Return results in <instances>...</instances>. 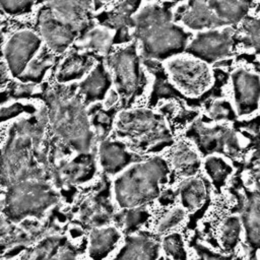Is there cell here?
<instances>
[{
  "label": "cell",
  "mask_w": 260,
  "mask_h": 260,
  "mask_svg": "<svg viewBox=\"0 0 260 260\" xmlns=\"http://www.w3.org/2000/svg\"><path fill=\"white\" fill-rule=\"evenodd\" d=\"M34 0H0V7L8 13H21L26 11Z\"/></svg>",
  "instance_id": "8d00e7d4"
},
{
  "label": "cell",
  "mask_w": 260,
  "mask_h": 260,
  "mask_svg": "<svg viewBox=\"0 0 260 260\" xmlns=\"http://www.w3.org/2000/svg\"><path fill=\"white\" fill-rule=\"evenodd\" d=\"M46 102L56 135L78 153L89 151L94 134L81 96L74 91L57 89L47 93Z\"/></svg>",
  "instance_id": "3957f363"
},
{
  "label": "cell",
  "mask_w": 260,
  "mask_h": 260,
  "mask_svg": "<svg viewBox=\"0 0 260 260\" xmlns=\"http://www.w3.org/2000/svg\"><path fill=\"white\" fill-rule=\"evenodd\" d=\"M114 29L105 25L93 27L86 31L77 43L80 48L90 49L100 54H109L112 45L114 44Z\"/></svg>",
  "instance_id": "4316f807"
},
{
  "label": "cell",
  "mask_w": 260,
  "mask_h": 260,
  "mask_svg": "<svg viewBox=\"0 0 260 260\" xmlns=\"http://www.w3.org/2000/svg\"><path fill=\"white\" fill-rule=\"evenodd\" d=\"M143 159L135 151L128 150L126 142L118 139H103L99 146V162L105 173L118 175L131 164Z\"/></svg>",
  "instance_id": "5bb4252c"
},
{
  "label": "cell",
  "mask_w": 260,
  "mask_h": 260,
  "mask_svg": "<svg viewBox=\"0 0 260 260\" xmlns=\"http://www.w3.org/2000/svg\"><path fill=\"white\" fill-rule=\"evenodd\" d=\"M144 65L155 76V81L153 84L149 104L155 105L156 102L160 99H177L182 101L185 100V95L181 93L179 89L175 87V85L170 83L166 71L160 66V64H158L157 60L144 59Z\"/></svg>",
  "instance_id": "cb8c5ba5"
},
{
  "label": "cell",
  "mask_w": 260,
  "mask_h": 260,
  "mask_svg": "<svg viewBox=\"0 0 260 260\" xmlns=\"http://www.w3.org/2000/svg\"><path fill=\"white\" fill-rule=\"evenodd\" d=\"M22 120L9 130L0 152V183L6 187L21 180L38 177L32 151L41 140V123Z\"/></svg>",
  "instance_id": "5b68a950"
},
{
  "label": "cell",
  "mask_w": 260,
  "mask_h": 260,
  "mask_svg": "<svg viewBox=\"0 0 260 260\" xmlns=\"http://www.w3.org/2000/svg\"><path fill=\"white\" fill-rule=\"evenodd\" d=\"M165 68L174 85L185 94L208 98L205 93L212 84L213 75L206 62L189 56L172 57Z\"/></svg>",
  "instance_id": "ba28073f"
},
{
  "label": "cell",
  "mask_w": 260,
  "mask_h": 260,
  "mask_svg": "<svg viewBox=\"0 0 260 260\" xmlns=\"http://www.w3.org/2000/svg\"><path fill=\"white\" fill-rule=\"evenodd\" d=\"M121 233L116 226L92 228L88 237V254L92 259L106 258L117 246Z\"/></svg>",
  "instance_id": "44dd1931"
},
{
  "label": "cell",
  "mask_w": 260,
  "mask_h": 260,
  "mask_svg": "<svg viewBox=\"0 0 260 260\" xmlns=\"http://www.w3.org/2000/svg\"><path fill=\"white\" fill-rule=\"evenodd\" d=\"M113 83L112 75L103 63H99L78 84L79 95L85 105L103 101L107 98Z\"/></svg>",
  "instance_id": "ac0fdd59"
},
{
  "label": "cell",
  "mask_w": 260,
  "mask_h": 260,
  "mask_svg": "<svg viewBox=\"0 0 260 260\" xmlns=\"http://www.w3.org/2000/svg\"><path fill=\"white\" fill-rule=\"evenodd\" d=\"M186 216V210L183 207L176 206L170 210H168L159 219L157 223V232L165 233L168 232L177 225H179Z\"/></svg>",
  "instance_id": "d590c367"
},
{
  "label": "cell",
  "mask_w": 260,
  "mask_h": 260,
  "mask_svg": "<svg viewBox=\"0 0 260 260\" xmlns=\"http://www.w3.org/2000/svg\"><path fill=\"white\" fill-rule=\"evenodd\" d=\"M9 75L10 73L6 64L3 62H0V87L4 86L8 82Z\"/></svg>",
  "instance_id": "ab89813d"
},
{
  "label": "cell",
  "mask_w": 260,
  "mask_h": 260,
  "mask_svg": "<svg viewBox=\"0 0 260 260\" xmlns=\"http://www.w3.org/2000/svg\"><path fill=\"white\" fill-rule=\"evenodd\" d=\"M241 22L239 34H236V42L254 49L260 56V18L246 16Z\"/></svg>",
  "instance_id": "4dcf8cb0"
},
{
  "label": "cell",
  "mask_w": 260,
  "mask_h": 260,
  "mask_svg": "<svg viewBox=\"0 0 260 260\" xmlns=\"http://www.w3.org/2000/svg\"><path fill=\"white\" fill-rule=\"evenodd\" d=\"M208 117L216 122L234 121L236 119V110L225 99H217L206 108Z\"/></svg>",
  "instance_id": "e575fe53"
},
{
  "label": "cell",
  "mask_w": 260,
  "mask_h": 260,
  "mask_svg": "<svg viewBox=\"0 0 260 260\" xmlns=\"http://www.w3.org/2000/svg\"><path fill=\"white\" fill-rule=\"evenodd\" d=\"M240 218L249 250L251 252L260 250V191H247Z\"/></svg>",
  "instance_id": "e0dca14e"
},
{
  "label": "cell",
  "mask_w": 260,
  "mask_h": 260,
  "mask_svg": "<svg viewBox=\"0 0 260 260\" xmlns=\"http://www.w3.org/2000/svg\"><path fill=\"white\" fill-rule=\"evenodd\" d=\"M194 249L198 256L203 259H224V258H233V255H225L219 252H213L210 249L206 248L201 244H195Z\"/></svg>",
  "instance_id": "f35d334b"
},
{
  "label": "cell",
  "mask_w": 260,
  "mask_h": 260,
  "mask_svg": "<svg viewBox=\"0 0 260 260\" xmlns=\"http://www.w3.org/2000/svg\"><path fill=\"white\" fill-rule=\"evenodd\" d=\"M96 170L94 155L87 152H79V154L70 162L66 164L61 170V176L64 181L69 183H83L90 180Z\"/></svg>",
  "instance_id": "d4e9b609"
},
{
  "label": "cell",
  "mask_w": 260,
  "mask_h": 260,
  "mask_svg": "<svg viewBox=\"0 0 260 260\" xmlns=\"http://www.w3.org/2000/svg\"><path fill=\"white\" fill-rule=\"evenodd\" d=\"M54 62V58L51 53L44 51L41 55L35 56L28 63L23 73L18 77L22 82H40L47 69H49Z\"/></svg>",
  "instance_id": "1f68e13d"
},
{
  "label": "cell",
  "mask_w": 260,
  "mask_h": 260,
  "mask_svg": "<svg viewBox=\"0 0 260 260\" xmlns=\"http://www.w3.org/2000/svg\"><path fill=\"white\" fill-rule=\"evenodd\" d=\"M107 65L112 72L115 90L123 104L129 106L142 94L147 82L141 68L136 43L111 53L107 58Z\"/></svg>",
  "instance_id": "52a82bcc"
},
{
  "label": "cell",
  "mask_w": 260,
  "mask_h": 260,
  "mask_svg": "<svg viewBox=\"0 0 260 260\" xmlns=\"http://www.w3.org/2000/svg\"><path fill=\"white\" fill-rule=\"evenodd\" d=\"M203 168L217 192L224 186L226 179L233 173V167L223 157L216 154L206 155Z\"/></svg>",
  "instance_id": "f1b7e54d"
},
{
  "label": "cell",
  "mask_w": 260,
  "mask_h": 260,
  "mask_svg": "<svg viewBox=\"0 0 260 260\" xmlns=\"http://www.w3.org/2000/svg\"><path fill=\"white\" fill-rule=\"evenodd\" d=\"M242 230L241 218L238 215L228 216L219 229V241L225 253L233 252L240 242Z\"/></svg>",
  "instance_id": "f546056e"
},
{
  "label": "cell",
  "mask_w": 260,
  "mask_h": 260,
  "mask_svg": "<svg viewBox=\"0 0 260 260\" xmlns=\"http://www.w3.org/2000/svg\"><path fill=\"white\" fill-rule=\"evenodd\" d=\"M42 40L34 31L23 29L13 34L6 42L3 55L10 75L19 77L41 48Z\"/></svg>",
  "instance_id": "8fae6325"
},
{
  "label": "cell",
  "mask_w": 260,
  "mask_h": 260,
  "mask_svg": "<svg viewBox=\"0 0 260 260\" xmlns=\"http://www.w3.org/2000/svg\"><path fill=\"white\" fill-rule=\"evenodd\" d=\"M253 181H254L256 190L260 191V169H258L257 172H255V174L253 175Z\"/></svg>",
  "instance_id": "60d3db41"
},
{
  "label": "cell",
  "mask_w": 260,
  "mask_h": 260,
  "mask_svg": "<svg viewBox=\"0 0 260 260\" xmlns=\"http://www.w3.org/2000/svg\"><path fill=\"white\" fill-rule=\"evenodd\" d=\"M93 59L83 53H73L60 64L56 78L59 82L66 83L84 77L93 67Z\"/></svg>",
  "instance_id": "603a6c76"
},
{
  "label": "cell",
  "mask_w": 260,
  "mask_h": 260,
  "mask_svg": "<svg viewBox=\"0 0 260 260\" xmlns=\"http://www.w3.org/2000/svg\"><path fill=\"white\" fill-rule=\"evenodd\" d=\"M39 23L43 40L50 50L56 53L64 52L71 45L78 32L71 26L55 18L49 9L41 12Z\"/></svg>",
  "instance_id": "2e32d148"
},
{
  "label": "cell",
  "mask_w": 260,
  "mask_h": 260,
  "mask_svg": "<svg viewBox=\"0 0 260 260\" xmlns=\"http://www.w3.org/2000/svg\"><path fill=\"white\" fill-rule=\"evenodd\" d=\"M101 1H105V2H107V1H112V0H101Z\"/></svg>",
  "instance_id": "b9f144b4"
},
{
  "label": "cell",
  "mask_w": 260,
  "mask_h": 260,
  "mask_svg": "<svg viewBox=\"0 0 260 260\" xmlns=\"http://www.w3.org/2000/svg\"><path fill=\"white\" fill-rule=\"evenodd\" d=\"M164 252L173 259H187V251L184 245L183 236L180 233H171L161 240Z\"/></svg>",
  "instance_id": "836d02e7"
},
{
  "label": "cell",
  "mask_w": 260,
  "mask_h": 260,
  "mask_svg": "<svg viewBox=\"0 0 260 260\" xmlns=\"http://www.w3.org/2000/svg\"><path fill=\"white\" fill-rule=\"evenodd\" d=\"M160 245L156 238L147 232L127 235L125 244L116 255L117 259H156Z\"/></svg>",
  "instance_id": "d6986e66"
},
{
  "label": "cell",
  "mask_w": 260,
  "mask_h": 260,
  "mask_svg": "<svg viewBox=\"0 0 260 260\" xmlns=\"http://www.w3.org/2000/svg\"><path fill=\"white\" fill-rule=\"evenodd\" d=\"M176 193L179 194L182 207L185 210L195 211L207 199V183L202 178L191 176L180 184Z\"/></svg>",
  "instance_id": "7402d4cb"
},
{
  "label": "cell",
  "mask_w": 260,
  "mask_h": 260,
  "mask_svg": "<svg viewBox=\"0 0 260 260\" xmlns=\"http://www.w3.org/2000/svg\"><path fill=\"white\" fill-rule=\"evenodd\" d=\"M170 168L160 155L138 160L118 174L113 182V193L120 208L146 205L158 198L168 183Z\"/></svg>",
  "instance_id": "7a4b0ae2"
},
{
  "label": "cell",
  "mask_w": 260,
  "mask_h": 260,
  "mask_svg": "<svg viewBox=\"0 0 260 260\" xmlns=\"http://www.w3.org/2000/svg\"><path fill=\"white\" fill-rule=\"evenodd\" d=\"M231 79L236 113L239 116L255 113L260 106V75L238 67L232 72Z\"/></svg>",
  "instance_id": "7c38bea8"
},
{
  "label": "cell",
  "mask_w": 260,
  "mask_h": 260,
  "mask_svg": "<svg viewBox=\"0 0 260 260\" xmlns=\"http://www.w3.org/2000/svg\"><path fill=\"white\" fill-rule=\"evenodd\" d=\"M57 201V192L49 183L39 177L29 178L7 187L4 211L18 222L26 217H41Z\"/></svg>",
  "instance_id": "8992f818"
},
{
  "label": "cell",
  "mask_w": 260,
  "mask_h": 260,
  "mask_svg": "<svg viewBox=\"0 0 260 260\" xmlns=\"http://www.w3.org/2000/svg\"><path fill=\"white\" fill-rule=\"evenodd\" d=\"M235 43L236 32L231 26L204 29L188 43L185 52L211 64L231 56Z\"/></svg>",
  "instance_id": "30bf717a"
},
{
  "label": "cell",
  "mask_w": 260,
  "mask_h": 260,
  "mask_svg": "<svg viewBox=\"0 0 260 260\" xmlns=\"http://www.w3.org/2000/svg\"><path fill=\"white\" fill-rule=\"evenodd\" d=\"M28 107L22 104H12L9 105L8 107H3L0 108V122L9 120L15 116H18L20 113L23 112H28Z\"/></svg>",
  "instance_id": "74e56055"
},
{
  "label": "cell",
  "mask_w": 260,
  "mask_h": 260,
  "mask_svg": "<svg viewBox=\"0 0 260 260\" xmlns=\"http://www.w3.org/2000/svg\"><path fill=\"white\" fill-rule=\"evenodd\" d=\"M109 192L106 189L90 198L82 210V220L89 226H102L109 223L114 217V208L109 200Z\"/></svg>",
  "instance_id": "ffe728a7"
},
{
  "label": "cell",
  "mask_w": 260,
  "mask_h": 260,
  "mask_svg": "<svg viewBox=\"0 0 260 260\" xmlns=\"http://www.w3.org/2000/svg\"><path fill=\"white\" fill-rule=\"evenodd\" d=\"M115 131L139 154L157 153L174 143L164 115L147 108L121 111L116 117Z\"/></svg>",
  "instance_id": "277c9868"
},
{
  "label": "cell",
  "mask_w": 260,
  "mask_h": 260,
  "mask_svg": "<svg viewBox=\"0 0 260 260\" xmlns=\"http://www.w3.org/2000/svg\"><path fill=\"white\" fill-rule=\"evenodd\" d=\"M171 161L174 169L185 177L195 176L200 169V159L197 152L182 140L173 143Z\"/></svg>",
  "instance_id": "484cf974"
},
{
  "label": "cell",
  "mask_w": 260,
  "mask_h": 260,
  "mask_svg": "<svg viewBox=\"0 0 260 260\" xmlns=\"http://www.w3.org/2000/svg\"><path fill=\"white\" fill-rule=\"evenodd\" d=\"M122 210L114 214V219L127 235L135 233L150 217V213L145 205L121 208Z\"/></svg>",
  "instance_id": "83f0119b"
},
{
  "label": "cell",
  "mask_w": 260,
  "mask_h": 260,
  "mask_svg": "<svg viewBox=\"0 0 260 260\" xmlns=\"http://www.w3.org/2000/svg\"><path fill=\"white\" fill-rule=\"evenodd\" d=\"M133 20L132 37L139 42L144 59L168 60L185 52L191 35L175 22L174 12L167 5L145 4Z\"/></svg>",
  "instance_id": "6da1fadb"
},
{
  "label": "cell",
  "mask_w": 260,
  "mask_h": 260,
  "mask_svg": "<svg viewBox=\"0 0 260 260\" xmlns=\"http://www.w3.org/2000/svg\"><path fill=\"white\" fill-rule=\"evenodd\" d=\"M117 110L108 109L103 110L100 107L96 108V110L92 113L91 117V125L96 130V133L100 137V139H105V137L108 135V133L111 131L113 126V121L116 116Z\"/></svg>",
  "instance_id": "d6a6232c"
},
{
  "label": "cell",
  "mask_w": 260,
  "mask_h": 260,
  "mask_svg": "<svg viewBox=\"0 0 260 260\" xmlns=\"http://www.w3.org/2000/svg\"><path fill=\"white\" fill-rule=\"evenodd\" d=\"M45 2L55 18L76 31L86 25L93 8L92 0H45Z\"/></svg>",
  "instance_id": "9a60e30c"
},
{
  "label": "cell",
  "mask_w": 260,
  "mask_h": 260,
  "mask_svg": "<svg viewBox=\"0 0 260 260\" xmlns=\"http://www.w3.org/2000/svg\"><path fill=\"white\" fill-rule=\"evenodd\" d=\"M141 2L142 0H123L110 11L100 15L102 25L117 31L114 36V44L131 40L134 25L133 16L139 9Z\"/></svg>",
  "instance_id": "4fadbf2b"
},
{
  "label": "cell",
  "mask_w": 260,
  "mask_h": 260,
  "mask_svg": "<svg viewBox=\"0 0 260 260\" xmlns=\"http://www.w3.org/2000/svg\"><path fill=\"white\" fill-rule=\"evenodd\" d=\"M186 136L194 141L203 155L216 152L236 158L242 153V145L236 130L222 125L208 128L202 122L196 121L187 131Z\"/></svg>",
  "instance_id": "9c48e42d"
}]
</instances>
